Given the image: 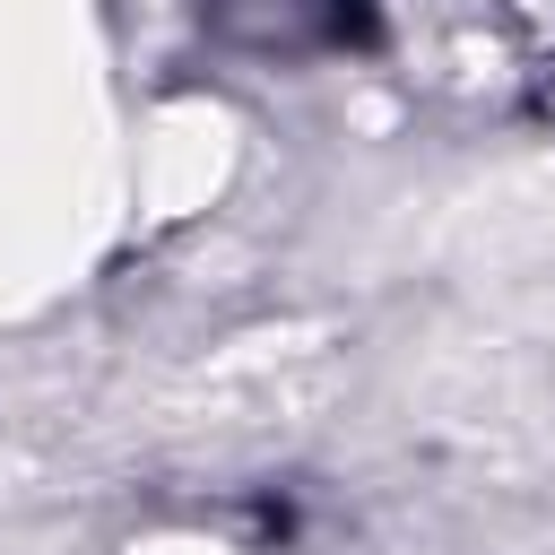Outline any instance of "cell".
I'll return each mask as SVG.
<instances>
[{
  "label": "cell",
  "mask_w": 555,
  "mask_h": 555,
  "mask_svg": "<svg viewBox=\"0 0 555 555\" xmlns=\"http://www.w3.org/2000/svg\"><path fill=\"white\" fill-rule=\"evenodd\" d=\"M199 17L243 43V52H347V43H373V17L364 0H199Z\"/></svg>",
  "instance_id": "cell-1"
}]
</instances>
